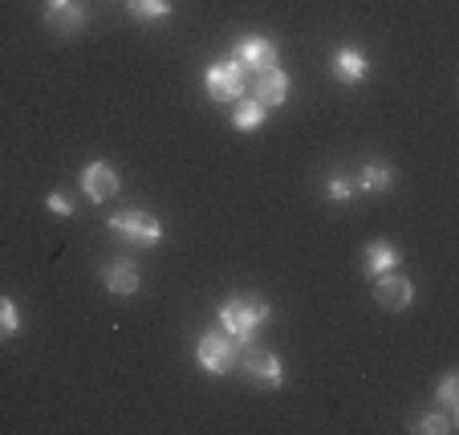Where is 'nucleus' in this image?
<instances>
[{
    "mask_svg": "<svg viewBox=\"0 0 459 435\" xmlns=\"http://www.w3.org/2000/svg\"><path fill=\"white\" fill-rule=\"evenodd\" d=\"M411 431H415V435H451V431H455V415H451V411H431V415H419L415 423H411Z\"/></svg>",
    "mask_w": 459,
    "mask_h": 435,
    "instance_id": "nucleus-17",
    "label": "nucleus"
},
{
    "mask_svg": "<svg viewBox=\"0 0 459 435\" xmlns=\"http://www.w3.org/2000/svg\"><path fill=\"white\" fill-rule=\"evenodd\" d=\"M106 228H110V236H118L122 244H134V248H155V244H163V236H167L163 220L143 212V208L114 212V216L106 220Z\"/></svg>",
    "mask_w": 459,
    "mask_h": 435,
    "instance_id": "nucleus-2",
    "label": "nucleus"
},
{
    "mask_svg": "<svg viewBox=\"0 0 459 435\" xmlns=\"http://www.w3.org/2000/svg\"><path fill=\"white\" fill-rule=\"evenodd\" d=\"M45 25L61 37H82L90 25V9L86 0H45Z\"/></svg>",
    "mask_w": 459,
    "mask_h": 435,
    "instance_id": "nucleus-7",
    "label": "nucleus"
},
{
    "mask_svg": "<svg viewBox=\"0 0 459 435\" xmlns=\"http://www.w3.org/2000/svg\"><path fill=\"white\" fill-rule=\"evenodd\" d=\"M204 90H208L212 102H236V98L248 94V70L236 57H220L204 70Z\"/></svg>",
    "mask_w": 459,
    "mask_h": 435,
    "instance_id": "nucleus-4",
    "label": "nucleus"
},
{
    "mask_svg": "<svg viewBox=\"0 0 459 435\" xmlns=\"http://www.w3.org/2000/svg\"><path fill=\"white\" fill-rule=\"evenodd\" d=\"M330 74L342 86H362V82L370 78V57H366L362 49H354V45H342L330 57Z\"/></svg>",
    "mask_w": 459,
    "mask_h": 435,
    "instance_id": "nucleus-12",
    "label": "nucleus"
},
{
    "mask_svg": "<svg viewBox=\"0 0 459 435\" xmlns=\"http://www.w3.org/2000/svg\"><path fill=\"white\" fill-rule=\"evenodd\" d=\"M289 90H293V82H289V74L281 70V65H273V70H260L256 82H252V98H256L264 110H277V106L289 102Z\"/></svg>",
    "mask_w": 459,
    "mask_h": 435,
    "instance_id": "nucleus-11",
    "label": "nucleus"
},
{
    "mask_svg": "<svg viewBox=\"0 0 459 435\" xmlns=\"http://www.w3.org/2000/svg\"><path fill=\"white\" fill-rule=\"evenodd\" d=\"M358 196V187H354V175H346V171H333L330 179H325V200L330 204H350Z\"/></svg>",
    "mask_w": 459,
    "mask_h": 435,
    "instance_id": "nucleus-18",
    "label": "nucleus"
},
{
    "mask_svg": "<svg viewBox=\"0 0 459 435\" xmlns=\"http://www.w3.org/2000/svg\"><path fill=\"white\" fill-rule=\"evenodd\" d=\"M236 370H240L252 387H264V391L285 387V366H281V358L273 354V350L256 346V342H244V346L236 350Z\"/></svg>",
    "mask_w": 459,
    "mask_h": 435,
    "instance_id": "nucleus-3",
    "label": "nucleus"
},
{
    "mask_svg": "<svg viewBox=\"0 0 459 435\" xmlns=\"http://www.w3.org/2000/svg\"><path fill=\"white\" fill-rule=\"evenodd\" d=\"M399 261H403V253H399V244H390V240H370L362 248V273L366 277H382V273H390V269H399Z\"/></svg>",
    "mask_w": 459,
    "mask_h": 435,
    "instance_id": "nucleus-13",
    "label": "nucleus"
},
{
    "mask_svg": "<svg viewBox=\"0 0 459 435\" xmlns=\"http://www.w3.org/2000/svg\"><path fill=\"white\" fill-rule=\"evenodd\" d=\"M126 13L143 25H159L175 13V0H126Z\"/></svg>",
    "mask_w": 459,
    "mask_h": 435,
    "instance_id": "nucleus-16",
    "label": "nucleus"
},
{
    "mask_svg": "<svg viewBox=\"0 0 459 435\" xmlns=\"http://www.w3.org/2000/svg\"><path fill=\"white\" fill-rule=\"evenodd\" d=\"M354 187H358V196H382L386 187H394V167L382 163V159H370L354 175Z\"/></svg>",
    "mask_w": 459,
    "mask_h": 435,
    "instance_id": "nucleus-14",
    "label": "nucleus"
},
{
    "mask_svg": "<svg viewBox=\"0 0 459 435\" xmlns=\"http://www.w3.org/2000/svg\"><path fill=\"white\" fill-rule=\"evenodd\" d=\"M374 301H378L382 314H403V309H411V301H415V285H411L399 269H390V273H382V277H374Z\"/></svg>",
    "mask_w": 459,
    "mask_h": 435,
    "instance_id": "nucleus-9",
    "label": "nucleus"
},
{
    "mask_svg": "<svg viewBox=\"0 0 459 435\" xmlns=\"http://www.w3.org/2000/svg\"><path fill=\"white\" fill-rule=\"evenodd\" d=\"M236 350L240 346H236V342L216 326V330H208V334L195 338V362H200V370L224 378V375H232L236 370Z\"/></svg>",
    "mask_w": 459,
    "mask_h": 435,
    "instance_id": "nucleus-5",
    "label": "nucleus"
},
{
    "mask_svg": "<svg viewBox=\"0 0 459 435\" xmlns=\"http://www.w3.org/2000/svg\"><path fill=\"white\" fill-rule=\"evenodd\" d=\"M435 399H439L443 411H451V415L459 411V375H455V370H447V375L439 378V391H435Z\"/></svg>",
    "mask_w": 459,
    "mask_h": 435,
    "instance_id": "nucleus-20",
    "label": "nucleus"
},
{
    "mask_svg": "<svg viewBox=\"0 0 459 435\" xmlns=\"http://www.w3.org/2000/svg\"><path fill=\"white\" fill-rule=\"evenodd\" d=\"M78 183H82V196H86L90 204H110L114 196H118V187H122V175H118V167L114 163L94 159V163L82 167Z\"/></svg>",
    "mask_w": 459,
    "mask_h": 435,
    "instance_id": "nucleus-6",
    "label": "nucleus"
},
{
    "mask_svg": "<svg viewBox=\"0 0 459 435\" xmlns=\"http://www.w3.org/2000/svg\"><path fill=\"white\" fill-rule=\"evenodd\" d=\"M264 118H269V110L256 102V98H236L232 102V131L240 135H252L264 126Z\"/></svg>",
    "mask_w": 459,
    "mask_h": 435,
    "instance_id": "nucleus-15",
    "label": "nucleus"
},
{
    "mask_svg": "<svg viewBox=\"0 0 459 435\" xmlns=\"http://www.w3.org/2000/svg\"><path fill=\"white\" fill-rule=\"evenodd\" d=\"M45 208H49L53 216H65V220H70L74 212H78V204H74L65 192H49V196H45Z\"/></svg>",
    "mask_w": 459,
    "mask_h": 435,
    "instance_id": "nucleus-21",
    "label": "nucleus"
},
{
    "mask_svg": "<svg viewBox=\"0 0 459 435\" xmlns=\"http://www.w3.org/2000/svg\"><path fill=\"white\" fill-rule=\"evenodd\" d=\"M236 61H240L248 74H260V70H273V65H281V49L273 37L264 33H244L240 41H236Z\"/></svg>",
    "mask_w": 459,
    "mask_h": 435,
    "instance_id": "nucleus-8",
    "label": "nucleus"
},
{
    "mask_svg": "<svg viewBox=\"0 0 459 435\" xmlns=\"http://www.w3.org/2000/svg\"><path fill=\"white\" fill-rule=\"evenodd\" d=\"M21 309H17V301L13 297H0V342H13L21 334Z\"/></svg>",
    "mask_w": 459,
    "mask_h": 435,
    "instance_id": "nucleus-19",
    "label": "nucleus"
},
{
    "mask_svg": "<svg viewBox=\"0 0 459 435\" xmlns=\"http://www.w3.org/2000/svg\"><path fill=\"white\" fill-rule=\"evenodd\" d=\"M273 318V305L256 293H232L224 305H220V330L244 346V342H256V334L269 326Z\"/></svg>",
    "mask_w": 459,
    "mask_h": 435,
    "instance_id": "nucleus-1",
    "label": "nucleus"
},
{
    "mask_svg": "<svg viewBox=\"0 0 459 435\" xmlns=\"http://www.w3.org/2000/svg\"><path fill=\"white\" fill-rule=\"evenodd\" d=\"M102 285H106V293L110 297H134L143 289V269L130 257H114V261H106L102 265Z\"/></svg>",
    "mask_w": 459,
    "mask_h": 435,
    "instance_id": "nucleus-10",
    "label": "nucleus"
}]
</instances>
